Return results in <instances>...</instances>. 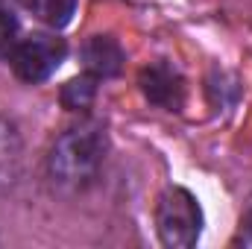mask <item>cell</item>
Masks as SVG:
<instances>
[{
	"label": "cell",
	"instance_id": "obj_1",
	"mask_svg": "<svg viewBox=\"0 0 252 249\" xmlns=\"http://www.w3.org/2000/svg\"><path fill=\"white\" fill-rule=\"evenodd\" d=\"M106 132L97 124H82L67 129L50 150V179L62 190H85L97 182L106 161Z\"/></svg>",
	"mask_w": 252,
	"mask_h": 249
},
{
	"label": "cell",
	"instance_id": "obj_2",
	"mask_svg": "<svg viewBox=\"0 0 252 249\" xmlns=\"http://www.w3.org/2000/svg\"><path fill=\"white\" fill-rule=\"evenodd\" d=\"M156 223H158V238L164 247L190 249L199 241V232H202V211H199L190 190L167 187L158 199Z\"/></svg>",
	"mask_w": 252,
	"mask_h": 249
},
{
	"label": "cell",
	"instance_id": "obj_3",
	"mask_svg": "<svg viewBox=\"0 0 252 249\" xmlns=\"http://www.w3.org/2000/svg\"><path fill=\"white\" fill-rule=\"evenodd\" d=\"M64 47L62 38L56 35H30L24 38L21 44L12 47L9 53V62H12V70L18 79L35 85V82H44L47 76L56 73V67L64 62Z\"/></svg>",
	"mask_w": 252,
	"mask_h": 249
},
{
	"label": "cell",
	"instance_id": "obj_4",
	"mask_svg": "<svg viewBox=\"0 0 252 249\" xmlns=\"http://www.w3.org/2000/svg\"><path fill=\"white\" fill-rule=\"evenodd\" d=\"M144 97L167 112H179L185 103V79L170 62H153L141 70Z\"/></svg>",
	"mask_w": 252,
	"mask_h": 249
},
{
	"label": "cell",
	"instance_id": "obj_5",
	"mask_svg": "<svg viewBox=\"0 0 252 249\" xmlns=\"http://www.w3.org/2000/svg\"><path fill=\"white\" fill-rule=\"evenodd\" d=\"M82 62H85V70L91 76H118L121 67H124L126 56H124V47L112 38V35H94L85 41L82 47Z\"/></svg>",
	"mask_w": 252,
	"mask_h": 249
},
{
	"label": "cell",
	"instance_id": "obj_6",
	"mask_svg": "<svg viewBox=\"0 0 252 249\" xmlns=\"http://www.w3.org/2000/svg\"><path fill=\"white\" fill-rule=\"evenodd\" d=\"M94 94H97V76H76L70 79L62 88V106L70 112H79V109H88L94 103Z\"/></svg>",
	"mask_w": 252,
	"mask_h": 249
},
{
	"label": "cell",
	"instance_id": "obj_7",
	"mask_svg": "<svg viewBox=\"0 0 252 249\" xmlns=\"http://www.w3.org/2000/svg\"><path fill=\"white\" fill-rule=\"evenodd\" d=\"M32 12L47 27L62 30V27L70 24V18L76 12V0H32Z\"/></svg>",
	"mask_w": 252,
	"mask_h": 249
},
{
	"label": "cell",
	"instance_id": "obj_8",
	"mask_svg": "<svg viewBox=\"0 0 252 249\" xmlns=\"http://www.w3.org/2000/svg\"><path fill=\"white\" fill-rule=\"evenodd\" d=\"M15 35H18V21L12 18V12L0 9V56H9L12 53Z\"/></svg>",
	"mask_w": 252,
	"mask_h": 249
}]
</instances>
